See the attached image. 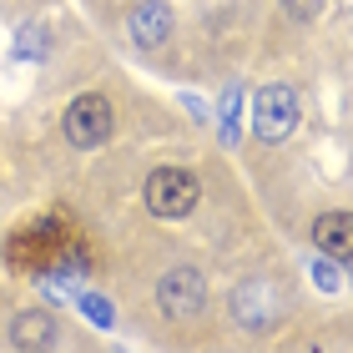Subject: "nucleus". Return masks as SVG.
Segmentation results:
<instances>
[{
  "label": "nucleus",
  "instance_id": "nucleus-13",
  "mask_svg": "<svg viewBox=\"0 0 353 353\" xmlns=\"http://www.w3.org/2000/svg\"><path fill=\"white\" fill-rule=\"evenodd\" d=\"M278 6H283L288 21H298V26H308V21L323 15V0H278Z\"/></svg>",
  "mask_w": 353,
  "mask_h": 353
},
{
  "label": "nucleus",
  "instance_id": "nucleus-9",
  "mask_svg": "<svg viewBox=\"0 0 353 353\" xmlns=\"http://www.w3.org/2000/svg\"><path fill=\"white\" fill-rule=\"evenodd\" d=\"M237 121H243V86H228L222 91V101H217V141L222 147H232L237 141Z\"/></svg>",
  "mask_w": 353,
  "mask_h": 353
},
{
  "label": "nucleus",
  "instance_id": "nucleus-2",
  "mask_svg": "<svg viewBox=\"0 0 353 353\" xmlns=\"http://www.w3.org/2000/svg\"><path fill=\"white\" fill-rule=\"evenodd\" d=\"M298 91L293 86H283V81H272V86H263L258 96H252V137L258 141H288L298 132Z\"/></svg>",
  "mask_w": 353,
  "mask_h": 353
},
{
  "label": "nucleus",
  "instance_id": "nucleus-8",
  "mask_svg": "<svg viewBox=\"0 0 353 353\" xmlns=\"http://www.w3.org/2000/svg\"><path fill=\"white\" fill-rule=\"evenodd\" d=\"M313 248L328 258H353V212H323L313 222Z\"/></svg>",
  "mask_w": 353,
  "mask_h": 353
},
{
  "label": "nucleus",
  "instance_id": "nucleus-6",
  "mask_svg": "<svg viewBox=\"0 0 353 353\" xmlns=\"http://www.w3.org/2000/svg\"><path fill=\"white\" fill-rule=\"evenodd\" d=\"M272 308H278V298H272L268 278H248V283L232 288V318H237V328H248V333L272 328Z\"/></svg>",
  "mask_w": 353,
  "mask_h": 353
},
{
  "label": "nucleus",
  "instance_id": "nucleus-4",
  "mask_svg": "<svg viewBox=\"0 0 353 353\" xmlns=\"http://www.w3.org/2000/svg\"><path fill=\"white\" fill-rule=\"evenodd\" d=\"M157 303H162V313L172 323H187V318H197L207 308V278L197 268H172L162 283H157Z\"/></svg>",
  "mask_w": 353,
  "mask_h": 353
},
{
  "label": "nucleus",
  "instance_id": "nucleus-10",
  "mask_svg": "<svg viewBox=\"0 0 353 353\" xmlns=\"http://www.w3.org/2000/svg\"><path fill=\"white\" fill-rule=\"evenodd\" d=\"M308 278H313V288H318V293H339V288H343V268H339V258L318 252V258L308 263Z\"/></svg>",
  "mask_w": 353,
  "mask_h": 353
},
{
  "label": "nucleus",
  "instance_id": "nucleus-11",
  "mask_svg": "<svg viewBox=\"0 0 353 353\" xmlns=\"http://www.w3.org/2000/svg\"><path fill=\"white\" fill-rule=\"evenodd\" d=\"M76 308H81L86 323H96V328H111V323H117V303L101 298V293H76Z\"/></svg>",
  "mask_w": 353,
  "mask_h": 353
},
{
  "label": "nucleus",
  "instance_id": "nucleus-1",
  "mask_svg": "<svg viewBox=\"0 0 353 353\" xmlns=\"http://www.w3.org/2000/svg\"><path fill=\"white\" fill-rule=\"evenodd\" d=\"M197 197H202V187H197V176L187 167H157L147 176V212L162 217V222L192 217L197 212Z\"/></svg>",
  "mask_w": 353,
  "mask_h": 353
},
{
  "label": "nucleus",
  "instance_id": "nucleus-7",
  "mask_svg": "<svg viewBox=\"0 0 353 353\" xmlns=\"http://www.w3.org/2000/svg\"><path fill=\"white\" fill-rule=\"evenodd\" d=\"M10 343H15V348H56V343H61V323H56L51 313H41V308L15 313V323H10Z\"/></svg>",
  "mask_w": 353,
  "mask_h": 353
},
{
  "label": "nucleus",
  "instance_id": "nucleus-3",
  "mask_svg": "<svg viewBox=\"0 0 353 353\" xmlns=\"http://www.w3.org/2000/svg\"><path fill=\"white\" fill-rule=\"evenodd\" d=\"M66 141L76 152H91V147H101V141L111 137V126H117V117H111V101L106 96H96V91H86V96H76V101L66 106Z\"/></svg>",
  "mask_w": 353,
  "mask_h": 353
},
{
  "label": "nucleus",
  "instance_id": "nucleus-5",
  "mask_svg": "<svg viewBox=\"0 0 353 353\" xmlns=\"http://www.w3.org/2000/svg\"><path fill=\"white\" fill-rule=\"evenodd\" d=\"M126 36H132V46H141V51H162V46L172 41L167 0H137V6L126 10Z\"/></svg>",
  "mask_w": 353,
  "mask_h": 353
},
{
  "label": "nucleus",
  "instance_id": "nucleus-12",
  "mask_svg": "<svg viewBox=\"0 0 353 353\" xmlns=\"http://www.w3.org/2000/svg\"><path fill=\"white\" fill-rule=\"evenodd\" d=\"M46 51H51V41H46L41 26H21L15 30V56L21 61H46Z\"/></svg>",
  "mask_w": 353,
  "mask_h": 353
}]
</instances>
